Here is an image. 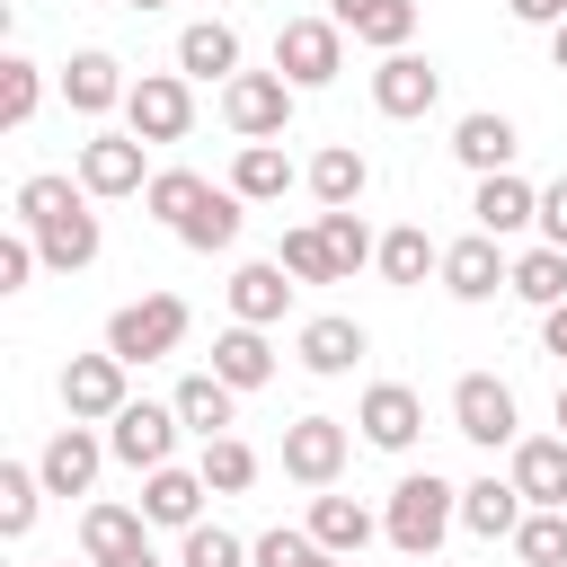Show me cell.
I'll return each mask as SVG.
<instances>
[{
  "instance_id": "30",
  "label": "cell",
  "mask_w": 567,
  "mask_h": 567,
  "mask_svg": "<svg viewBox=\"0 0 567 567\" xmlns=\"http://www.w3.org/2000/svg\"><path fill=\"white\" fill-rule=\"evenodd\" d=\"M381 284H399V292H416L425 275H443V239H425V221H399V230H381Z\"/></svg>"
},
{
  "instance_id": "39",
  "label": "cell",
  "mask_w": 567,
  "mask_h": 567,
  "mask_svg": "<svg viewBox=\"0 0 567 567\" xmlns=\"http://www.w3.org/2000/svg\"><path fill=\"white\" fill-rule=\"evenodd\" d=\"M514 558L523 567H567V505H532L523 532H514Z\"/></svg>"
},
{
  "instance_id": "8",
  "label": "cell",
  "mask_w": 567,
  "mask_h": 567,
  "mask_svg": "<svg viewBox=\"0 0 567 567\" xmlns=\"http://www.w3.org/2000/svg\"><path fill=\"white\" fill-rule=\"evenodd\" d=\"M106 346H115L124 363H159V354H177V346H186V301H177V292H142V301H124V310L106 319Z\"/></svg>"
},
{
  "instance_id": "41",
  "label": "cell",
  "mask_w": 567,
  "mask_h": 567,
  "mask_svg": "<svg viewBox=\"0 0 567 567\" xmlns=\"http://www.w3.org/2000/svg\"><path fill=\"white\" fill-rule=\"evenodd\" d=\"M275 257H284V275H292V284H337V257H328V239H319V213H310V221H292Z\"/></svg>"
},
{
  "instance_id": "22",
  "label": "cell",
  "mask_w": 567,
  "mask_h": 567,
  "mask_svg": "<svg viewBox=\"0 0 567 567\" xmlns=\"http://www.w3.org/2000/svg\"><path fill=\"white\" fill-rule=\"evenodd\" d=\"M328 18L372 53H408L416 44V0H328Z\"/></svg>"
},
{
  "instance_id": "32",
  "label": "cell",
  "mask_w": 567,
  "mask_h": 567,
  "mask_svg": "<svg viewBox=\"0 0 567 567\" xmlns=\"http://www.w3.org/2000/svg\"><path fill=\"white\" fill-rule=\"evenodd\" d=\"M177 71H186V80H230V71H239V27H230V18H195V27L177 35Z\"/></svg>"
},
{
  "instance_id": "1",
  "label": "cell",
  "mask_w": 567,
  "mask_h": 567,
  "mask_svg": "<svg viewBox=\"0 0 567 567\" xmlns=\"http://www.w3.org/2000/svg\"><path fill=\"white\" fill-rule=\"evenodd\" d=\"M18 230H35V248H44L53 275L97 266V248H106V230H97V195H89L80 177H62V168H35V177L18 186Z\"/></svg>"
},
{
  "instance_id": "43",
  "label": "cell",
  "mask_w": 567,
  "mask_h": 567,
  "mask_svg": "<svg viewBox=\"0 0 567 567\" xmlns=\"http://www.w3.org/2000/svg\"><path fill=\"white\" fill-rule=\"evenodd\" d=\"M310 549H319V540H310V523H301V532H284V523H275V532H257V540H248V567H301Z\"/></svg>"
},
{
  "instance_id": "9",
  "label": "cell",
  "mask_w": 567,
  "mask_h": 567,
  "mask_svg": "<svg viewBox=\"0 0 567 567\" xmlns=\"http://www.w3.org/2000/svg\"><path fill=\"white\" fill-rule=\"evenodd\" d=\"M124 399H133V363H124L115 346H97V354H71V363H62V416L106 425Z\"/></svg>"
},
{
  "instance_id": "33",
  "label": "cell",
  "mask_w": 567,
  "mask_h": 567,
  "mask_svg": "<svg viewBox=\"0 0 567 567\" xmlns=\"http://www.w3.org/2000/svg\"><path fill=\"white\" fill-rule=\"evenodd\" d=\"M230 186H239L248 204H284V195L301 186V168L284 159V142H239V159H230Z\"/></svg>"
},
{
  "instance_id": "45",
  "label": "cell",
  "mask_w": 567,
  "mask_h": 567,
  "mask_svg": "<svg viewBox=\"0 0 567 567\" xmlns=\"http://www.w3.org/2000/svg\"><path fill=\"white\" fill-rule=\"evenodd\" d=\"M532 230H540L549 248H567V177H558V186H540V221H532Z\"/></svg>"
},
{
  "instance_id": "44",
  "label": "cell",
  "mask_w": 567,
  "mask_h": 567,
  "mask_svg": "<svg viewBox=\"0 0 567 567\" xmlns=\"http://www.w3.org/2000/svg\"><path fill=\"white\" fill-rule=\"evenodd\" d=\"M35 266H44L35 230H9V239H0V292H27V284H35Z\"/></svg>"
},
{
  "instance_id": "18",
  "label": "cell",
  "mask_w": 567,
  "mask_h": 567,
  "mask_svg": "<svg viewBox=\"0 0 567 567\" xmlns=\"http://www.w3.org/2000/svg\"><path fill=\"white\" fill-rule=\"evenodd\" d=\"M62 97H71V115H115V106L133 97V80H124V62H115L106 44H80V53L62 62Z\"/></svg>"
},
{
  "instance_id": "46",
  "label": "cell",
  "mask_w": 567,
  "mask_h": 567,
  "mask_svg": "<svg viewBox=\"0 0 567 567\" xmlns=\"http://www.w3.org/2000/svg\"><path fill=\"white\" fill-rule=\"evenodd\" d=\"M514 27H567V0H505Z\"/></svg>"
},
{
  "instance_id": "6",
  "label": "cell",
  "mask_w": 567,
  "mask_h": 567,
  "mask_svg": "<svg viewBox=\"0 0 567 567\" xmlns=\"http://www.w3.org/2000/svg\"><path fill=\"white\" fill-rule=\"evenodd\" d=\"M275 71L292 80V89H328L337 71H346V27L319 9V18H284L275 27Z\"/></svg>"
},
{
  "instance_id": "21",
  "label": "cell",
  "mask_w": 567,
  "mask_h": 567,
  "mask_svg": "<svg viewBox=\"0 0 567 567\" xmlns=\"http://www.w3.org/2000/svg\"><path fill=\"white\" fill-rule=\"evenodd\" d=\"M505 478L523 487V505H567V434H523L505 452Z\"/></svg>"
},
{
  "instance_id": "53",
  "label": "cell",
  "mask_w": 567,
  "mask_h": 567,
  "mask_svg": "<svg viewBox=\"0 0 567 567\" xmlns=\"http://www.w3.org/2000/svg\"><path fill=\"white\" fill-rule=\"evenodd\" d=\"M62 567H71V558H62Z\"/></svg>"
},
{
  "instance_id": "34",
  "label": "cell",
  "mask_w": 567,
  "mask_h": 567,
  "mask_svg": "<svg viewBox=\"0 0 567 567\" xmlns=\"http://www.w3.org/2000/svg\"><path fill=\"white\" fill-rule=\"evenodd\" d=\"M514 301H532V310H549V301H567V248H549V239H532L523 257H514V284H505Z\"/></svg>"
},
{
  "instance_id": "19",
  "label": "cell",
  "mask_w": 567,
  "mask_h": 567,
  "mask_svg": "<svg viewBox=\"0 0 567 567\" xmlns=\"http://www.w3.org/2000/svg\"><path fill=\"white\" fill-rule=\"evenodd\" d=\"M514 151H523V133H514V115H496V106H470V115L452 124V159H461L470 177L514 168Z\"/></svg>"
},
{
  "instance_id": "14",
  "label": "cell",
  "mask_w": 567,
  "mask_h": 567,
  "mask_svg": "<svg viewBox=\"0 0 567 567\" xmlns=\"http://www.w3.org/2000/svg\"><path fill=\"white\" fill-rule=\"evenodd\" d=\"M452 301H496L505 284H514V257H505V239H487V230H470V239H452L443 248V275H434Z\"/></svg>"
},
{
  "instance_id": "26",
  "label": "cell",
  "mask_w": 567,
  "mask_h": 567,
  "mask_svg": "<svg viewBox=\"0 0 567 567\" xmlns=\"http://www.w3.org/2000/svg\"><path fill=\"white\" fill-rule=\"evenodd\" d=\"M310 540H319V549H337V558H354L363 540H381V514H372L363 496L319 487V496H310Z\"/></svg>"
},
{
  "instance_id": "42",
  "label": "cell",
  "mask_w": 567,
  "mask_h": 567,
  "mask_svg": "<svg viewBox=\"0 0 567 567\" xmlns=\"http://www.w3.org/2000/svg\"><path fill=\"white\" fill-rule=\"evenodd\" d=\"M177 567H248V540L221 523H195V532H177Z\"/></svg>"
},
{
  "instance_id": "27",
  "label": "cell",
  "mask_w": 567,
  "mask_h": 567,
  "mask_svg": "<svg viewBox=\"0 0 567 567\" xmlns=\"http://www.w3.org/2000/svg\"><path fill=\"white\" fill-rule=\"evenodd\" d=\"M213 372L248 399V390H266L275 381V346H266V328H248V319H230L221 337H213Z\"/></svg>"
},
{
  "instance_id": "25",
  "label": "cell",
  "mask_w": 567,
  "mask_h": 567,
  "mask_svg": "<svg viewBox=\"0 0 567 567\" xmlns=\"http://www.w3.org/2000/svg\"><path fill=\"white\" fill-rule=\"evenodd\" d=\"M239 230H248V195H239V186H213V195L177 221V239H186L195 257H230V248H239Z\"/></svg>"
},
{
  "instance_id": "23",
  "label": "cell",
  "mask_w": 567,
  "mask_h": 567,
  "mask_svg": "<svg viewBox=\"0 0 567 567\" xmlns=\"http://www.w3.org/2000/svg\"><path fill=\"white\" fill-rule=\"evenodd\" d=\"M292 275H284V257H248L239 275H230V319H248V328H275L284 310H292Z\"/></svg>"
},
{
  "instance_id": "28",
  "label": "cell",
  "mask_w": 567,
  "mask_h": 567,
  "mask_svg": "<svg viewBox=\"0 0 567 567\" xmlns=\"http://www.w3.org/2000/svg\"><path fill=\"white\" fill-rule=\"evenodd\" d=\"M168 399H177V416H186V434H195V443L230 434V416H239V390H230V381H221L213 363H204V372H186V381H177Z\"/></svg>"
},
{
  "instance_id": "12",
  "label": "cell",
  "mask_w": 567,
  "mask_h": 567,
  "mask_svg": "<svg viewBox=\"0 0 567 567\" xmlns=\"http://www.w3.org/2000/svg\"><path fill=\"white\" fill-rule=\"evenodd\" d=\"M372 106L390 115V124H416V115H434L443 106V71L408 44V53H381L372 62Z\"/></svg>"
},
{
  "instance_id": "47",
  "label": "cell",
  "mask_w": 567,
  "mask_h": 567,
  "mask_svg": "<svg viewBox=\"0 0 567 567\" xmlns=\"http://www.w3.org/2000/svg\"><path fill=\"white\" fill-rule=\"evenodd\" d=\"M540 346L567 363V301H549V310H540Z\"/></svg>"
},
{
  "instance_id": "50",
  "label": "cell",
  "mask_w": 567,
  "mask_h": 567,
  "mask_svg": "<svg viewBox=\"0 0 567 567\" xmlns=\"http://www.w3.org/2000/svg\"><path fill=\"white\" fill-rule=\"evenodd\" d=\"M301 567H346V558H337V549H310V558H301Z\"/></svg>"
},
{
  "instance_id": "35",
  "label": "cell",
  "mask_w": 567,
  "mask_h": 567,
  "mask_svg": "<svg viewBox=\"0 0 567 567\" xmlns=\"http://www.w3.org/2000/svg\"><path fill=\"white\" fill-rule=\"evenodd\" d=\"M35 106H44V62L0 53V133H27V124H35Z\"/></svg>"
},
{
  "instance_id": "13",
  "label": "cell",
  "mask_w": 567,
  "mask_h": 567,
  "mask_svg": "<svg viewBox=\"0 0 567 567\" xmlns=\"http://www.w3.org/2000/svg\"><path fill=\"white\" fill-rule=\"evenodd\" d=\"M106 461H115V452H106V434L71 416V425H53V443L35 452V478H44V496H89Z\"/></svg>"
},
{
  "instance_id": "7",
  "label": "cell",
  "mask_w": 567,
  "mask_h": 567,
  "mask_svg": "<svg viewBox=\"0 0 567 567\" xmlns=\"http://www.w3.org/2000/svg\"><path fill=\"white\" fill-rule=\"evenodd\" d=\"M124 133H142L151 151L159 142H186L195 133V80L186 71H142L133 97H124Z\"/></svg>"
},
{
  "instance_id": "17",
  "label": "cell",
  "mask_w": 567,
  "mask_h": 567,
  "mask_svg": "<svg viewBox=\"0 0 567 567\" xmlns=\"http://www.w3.org/2000/svg\"><path fill=\"white\" fill-rule=\"evenodd\" d=\"M204 470H186V461H168V470H142V514H151V532H195L204 523Z\"/></svg>"
},
{
  "instance_id": "4",
  "label": "cell",
  "mask_w": 567,
  "mask_h": 567,
  "mask_svg": "<svg viewBox=\"0 0 567 567\" xmlns=\"http://www.w3.org/2000/svg\"><path fill=\"white\" fill-rule=\"evenodd\" d=\"M452 434L478 443V452H514V443H523L514 390H505L496 372H461V381H452Z\"/></svg>"
},
{
  "instance_id": "31",
  "label": "cell",
  "mask_w": 567,
  "mask_h": 567,
  "mask_svg": "<svg viewBox=\"0 0 567 567\" xmlns=\"http://www.w3.org/2000/svg\"><path fill=\"white\" fill-rule=\"evenodd\" d=\"M133 540H151V514H142V505H115V496L80 505V558H89V567L115 558V549H133Z\"/></svg>"
},
{
  "instance_id": "24",
  "label": "cell",
  "mask_w": 567,
  "mask_h": 567,
  "mask_svg": "<svg viewBox=\"0 0 567 567\" xmlns=\"http://www.w3.org/2000/svg\"><path fill=\"white\" fill-rule=\"evenodd\" d=\"M523 514H532V505H523V487H514V478H496V470L461 487V532H470V540H514V532H523Z\"/></svg>"
},
{
  "instance_id": "36",
  "label": "cell",
  "mask_w": 567,
  "mask_h": 567,
  "mask_svg": "<svg viewBox=\"0 0 567 567\" xmlns=\"http://www.w3.org/2000/svg\"><path fill=\"white\" fill-rule=\"evenodd\" d=\"M319 239H328V257H337V284H354L372 257H381V239L363 230V213L354 204H337V213H319Z\"/></svg>"
},
{
  "instance_id": "20",
  "label": "cell",
  "mask_w": 567,
  "mask_h": 567,
  "mask_svg": "<svg viewBox=\"0 0 567 567\" xmlns=\"http://www.w3.org/2000/svg\"><path fill=\"white\" fill-rule=\"evenodd\" d=\"M470 213H478V230H487V239H523V230L540 221V186H532V177H514V168H496V177H478Z\"/></svg>"
},
{
  "instance_id": "16",
  "label": "cell",
  "mask_w": 567,
  "mask_h": 567,
  "mask_svg": "<svg viewBox=\"0 0 567 567\" xmlns=\"http://www.w3.org/2000/svg\"><path fill=\"white\" fill-rule=\"evenodd\" d=\"M292 354H301V372H319V381H346V372L372 354V337H363V319H346V310H319V319H301Z\"/></svg>"
},
{
  "instance_id": "11",
  "label": "cell",
  "mask_w": 567,
  "mask_h": 567,
  "mask_svg": "<svg viewBox=\"0 0 567 567\" xmlns=\"http://www.w3.org/2000/svg\"><path fill=\"white\" fill-rule=\"evenodd\" d=\"M142 151H151L142 133H106V124H97V133L80 142V159H71V177H80V186H89L97 204H115V195H142V186H151V168H142Z\"/></svg>"
},
{
  "instance_id": "40",
  "label": "cell",
  "mask_w": 567,
  "mask_h": 567,
  "mask_svg": "<svg viewBox=\"0 0 567 567\" xmlns=\"http://www.w3.org/2000/svg\"><path fill=\"white\" fill-rule=\"evenodd\" d=\"M204 195H213V186H204L195 168H151V186H142V204H151V221H168V230H177V221H186V213H195Z\"/></svg>"
},
{
  "instance_id": "5",
  "label": "cell",
  "mask_w": 567,
  "mask_h": 567,
  "mask_svg": "<svg viewBox=\"0 0 567 567\" xmlns=\"http://www.w3.org/2000/svg\"><path fill=\"white\" fill-rule=\"evenodd\" d=\"M177 434H186L177 399H124V408L106 416V452H115L124 470H168V461H177Z\"/></svg>"
},
{
  "instance_id": "3",
  "label": "cell",
  "mask_w": 567,
  "mask_h": 567,
  "mask_svg": "<svg viewBox=\"0 0 567 567\" xmlns=\"http://www.w3.org/2000/svg\"><path fill=\"white\" fill-rule=\"evenodd\" d=\"M292 106H301V89H292L284 71H230V80H221V124H230L239 142H284Z\"/></svg>"
},
{
  "instance_id": "38",
  "label": "cell",
  "mask_w": 567,
  "mask_h": 567,
  "mask_svg": "<svg viewBox=\"0 0 567 567\" xmlns=\"http://www.w3.org/2000/svg\"><path fill=\"white\" fill-rule=\"evenodd\" d=\"M35 505H44L35 461H0V540H27L35 532Z\"/></svg>"
},
{
  "instance_id": "10",
  "label": "cell",
  "mask_w": 567,
  "mask_h": 567,
  "mask_svg": "<svg viewBox=\"0 0 567 567\" xmlns=\"http://www.w3.org/2000/svg\"><path fill=\"white\" fill-rule=\"evenodd\" d=\"M346 452H354V425H337V416H292L284 425V478L310 487V496L346 478Z\"/></svg>"
},
{
  "instance_id": "51",
  "label": "cell",
  "mask_w": 567,
  "mask_h": 567,
  "mask_svg": "<svg viewBox=\"0 0 567 567\" xmlns=\"http://www.w3.org/2000/svg\"><path fill=\"white\" fill-rule=\"evenodd\" d=\"M558 434H567V381H558Z\"/></svg>"
},
{
  "instance_id": "49",
  "label": "cell",
  "mask_w": 567,
  "mask_h": 567,
  "mask_svg": "<svg viewBox=\"0 0 567 567\" xmlns=\"http://www.w3.org/2000/svg\"><path fill=\"white\" fill-rule=\"evenodd\" d=\"M549 62H558V71H567V27H549Z\"/></svg>"
},
{
  "instance_id": "2",
  "label": "cell",
  "mask_w": 567,
  "mask_h": 567,
  "mask_svg": "<svg viewBox=\"0 0 567 567\" xmlns=\"http://www.w3.org/2000/svg\"><path fill=\"white\" fill-rule=\"evenodd\" d=\"M452 532H461V487L434 478V470H408V478L390 487V505H381V540H390L399 558H434Z\"/></svg>"
},
{
  "instance_id": "29",
  "label": "cell",
  "mask_w": 567,
  "mask_h": 567,
  "mask_svg": "<svg viewBox=\"0 0 567 567\" xmlns=\"http://www.w3.org/2000/svg\"><path fill=\"white\" fill-rule=\"evenodd\" d=\"M301 186L319 195V213H337V204H363V186H372V159H363L354 142H328V151L301 168Z\"/></svg>"
},
{
  "instance_id": "15",
  "label": "cell",
  "mask_w": 567,
  "mask_h": 567,
  "mask_svg": "<svg viewBox=\"0 0 567 567\" xmlns=\"http://www.w3.org/2000/svg\"><path fill=\"white\" fill-rule=\"evenodd\" d=\"M354 434H363L372 452H408V443L425 434V399H416L408 381H372V390L354 399Z\"/></svg>"
},
{
  "instance_id": "48",
  "label": "cell",
  "mask_w": 567,
  "mask_h": 567,
  "mask_svg": "<svg viewBox=\"0 0 567 567\" xmlns=\"http://www.w3.org/2000/svg\"><path fill=\"white\" fill-rule=\"evenodd\" d=\"M97 567H168V558H159L151 540H133V549H115V558H97Z\"/></svg>"
},
{
  "instance_id": "52",
  "label": "cell",
  "mask_w": 567,
  "mask_h": 567,
  "mask_svg": "<svg viewBox=\"0 0 567 567\" xmlns=\"http://www.w3.org/2000/svg\"><path fill=\"white\" fill-rule=\"evenodd\" d=\"M124 9H168V0H124Z\"/></svg>"
},
{
  "instance_id": "37",
  "label": "cell",
  "mask_w": 567,
  "mask_h": 567,
  "mask_svg": "<svg viewBox=\"0 0 567 567\" xmlns=\"http://www.w3.org/2000/svg\"><path fill=\"white\" fill-rule=\"evenodd\" d=\"M195 470H204L213 496H248V487H257V452H248L239 434H213V443L195 452Z\"/></svg>"
}]
</instances>
